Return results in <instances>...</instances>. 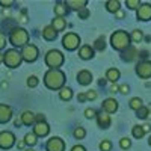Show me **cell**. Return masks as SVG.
Returning a JSON list of instances; mask_svg holds the SVG:
<instances>
[{"label": "cell", "instance_id": "6da1fadb", "mask_svg": "<svg viewBox=\"0 0 151 151\" xmlns=\"http://www.w3.org/2000/svg\"><path fill=\"white\" fill-rule=\"evenodd\" d=\"M65 82V76L62 71L59 70H48L45 73V77H44V83L48 89H59V88L64 85Z\"/></svg>", "mask_w": 151, "mask_h": 151}, {"label": "cell", "instance_id": "7a4b0ae2", "mask_svg": "<svg viewBox=\"0 0 151 151\" xmlns=\"http://www.w3.org/2000/svg\"><path fill=\"white\" fill-rule=\"evenodd\" d=\"M27 41H29V33H27V30H24L23 27H15V29L11 30L9 42L14 45V47H24Z\"/></svg>", "mask_w": 151, "mask_h": 151}, {"label": "cell", "instance_id": "3957f363", "mask_svg": "<svg viewBox=\"0 0 151 151\" xmlns=\"http://www.w3.org/2000/svg\"><path fill=\"white\" fill-rule=\"evenodd\" d=\"M21 60H23L21 52H18V50L11 48V50H6V53H3V62H5V65L8 68H17V67H20Z\"/></svg>", "mask_w": 151, "mask_h": 151}, {"label": "cell", "instance_id": "277c9868", "mask_svg": "<svg viewBox=\"0 0 151 151\" xmlns=\"http://www.w3.org/2000/svg\"><path fill=\"white\" fill-rule=\"evenodd\" d=\"M110 41H112L113 48L124 50V48H127L129 44H130V36L125 32H122V30H118V32H115L110 36Z\"/></svg>", "mask_w": 151, "mask_h": 151}, {"label": "cell", "instance_id": "5b68a950", "mask_svg": "<svg viewBox=\"0 0 151 151\" xmlns=\"http://www.w3.org/2000/svg\"><path fill=\"white\" fill-rule=\"evenodd\" d=\"M62 62H64V56L58 50H50L45 55V64L52 70H58V67L62 65Z\"/></svg>", "mask_w": 151, "mask_h": 151}, {"label": "cell", "instance_id": "8992f818", "mask_svg": "<svg viewBox=\"0 0 151 151\" xmlns=\"http://www.w3.org/2000/svg\"><path fill=\"white\" fill-rule=\"evenodd\" d=\"M21 58L26 62H33L38 59V48L33 44H26L21 50Z\"/></svg>", "mask_w": 151, "mask_h": 151}, {"label": "cell", "instance_id": "52a82bcc", "mask_svg": "<svg viewBox=\"0 0 151 151\" xmlns=\"http://www.w3.org/2000/svg\"><path fill=\"white\" fill-rule=\"evenodd\" d=\"M14 144H15L14 133H11V132H2V133H0V148L9 150Z\"/></svg>", "mask_w": 151, "mask_h": 151}, {"label": "cell", "instance_id": "ba28073f", "mask_svg": "<svg viewBox=\"0 0 151 151\" xmlns=\"http://www.w3.org/2000/svg\"><path fill=\"white\" fill-rule=\"evenodd\" d=\"M80 42V38L76 35V33H67L64 36V40H62V44H64V47L67 50H74V48H77Z\"/></svg>", "mask_w": 151, "mask_h": 151}, {"label": "cell", "instance_id": "9c48e42d", "mask_svg": "<svg viewBox=\"0 0 151 151\" xmlns=\"http://www.w3.org/2000/svg\"><path fill=\"white\" fill-rule=\"evenodd\" d=\"M136 73H137V76H141L142 79H148L151 76V62L144 60V62H141V64H137Z\"/></svg>", "mask_w": 151, "mask_h": 151}, {"label": "cell", "instance_id": "30bf717a", "mask_svg": "<svg viewBox=\"0 0 151 151\" xmlns=\"http://www.w3.org/2000/svg\"><path fill=\"white\" fill-rule=\"evenodd\" d=\"M45 148H47V151H64L65 144L60 137H52V139H48Z\"/></svg>", "mask_w": 151, "mask_h": 151}, {"label": "cell", "instance_id": "8fae6325", "mask_svg": "<svg viewBox=\"0 0 151 151\" xmlns=\"http://www.w3.org/2000/svg\"><path fill=\"white\" fill-rule=\"evenodd\" d=\"M151 18V5L150 3H144L139 6L137 9V20H142V21H147Z\"/></svg>", "mask_w": 151, "mask_h": 151}, {"label": "cell", "instance_id": "7c38bea8", "mask_svg": "<svg viewBox=\"0 0 151 151\" xmlns=\"http://www.w3.org/2000/svg\"><path fill=\"white\" fill-rule=\"evenodd\" d=\"M12 118V109L8 104H0V122H8Z\"/></svg>", "mask_w": 151, "mask_h": 151}, {"label": "cell", "instance_id": "4fadbf2b", "mask_svg": "<svg viewBox=\"0 0 151 151\" xmlns=\"http://www.w3.org/2000/svg\"><path fill=\"white\" fill-rule=\"evenodd\" d=\"M50 132V127H48V124L44 121V122H36L35 124V127H33V133L36 136H47Z\"/></svg>", "mask_w": 151, "mask_h": 151}, {"label": "cell", "instance_id": "5bb4252c", "mask_svg": "<svg viewBox=\"0 0 151 151\" xmlns=\"http://www.w3.org/2000/svg\"><path fill=\"white\" fill-rule=\"evenodd\" d=\"M77 82H79L80 85H83V86L89 85V83L92 82V74H91L89 71H86V70L80 71V73L77 74Z\"/></svg>", "mask_w": 151, "mask_h": 151}, {"label": "cell", "instance_id": "9a60e30c", "mask_svg": "<svg viewBox=\"0 0 151 151\" xmlns=\"http://www.w3.org/2000/svg\"><path fill=\"white\" fill-rule=\"evenodd\" d=\"M21 122H23L24 125H30V124L36 122V116H35V113H32L30 110L23 112V115H21Z\"/></svg>", "mask_w": 151, "mask_h": 151}, {"label": "cell", "instance_id": "2e32d148", "mask_svg": "<svg viewBox=\"0 0 151 151\" xmlns=\"http://www.w3.org/2000/svg\"><path fill=\"white\" fill-rule=\"evenodd\" d=\"M97 121H98V125L101 129H107L110 125V116L107 115V113H100V115H97Z\"/></svg>", "mask_w": 151, "mask_h": 151}, {"label": "cell", "instance_id": "e0dca14e", "mask_svg": "<svg viewBox=\"0 0 151 151\" xmlns=\"http://www.w3.org/2000/svg\"><path fill=\"white\" fill-rule=\"evenodd\" d=\"M103 109H104L107 113L115 112V110L118 109V103H116V100H113V98H107L106 101L103 103Z\"/></svg>", "mask_w": 151, "mask_h": 151}, {"label": "cell", "instance_id": "ac0fdd59", "mask_svg": "<svg viewBox=\"0 0 151 151\" xmlns=\"http://www.w3.org/2000/svg\"><path fill=\"white\" fill-rule=\"evenodd\" d=\"M79 55H80L82 59H91V58L94 56V50L91 48V45H83V47L80 48Z\"/></svg>", "mask_w": 151, "mask_h": 151}, {"label": "cell", "instance_id": "d6986e66", "mask_svg": "<svg viewBox=\"0 0 151 151\" xmlns=\"http://www.w3.org/2000/svg\"><path fill=\"white\" fill-rule=\"evenodd\" d=\"M42 36H44V40H47V41H53L56 38V30L52 26H47L42 30Z\"/></svg>", "mask_w": 151, "mask_h": 151}, {"label": "cell", "instance_id": "ffe728a7", "mask_svg": "<svg viewBox=\"0 0 151 151\" xmlns=\"http://www.w3.org/2000/svg\"><path fill=\"white\" fill-rule=\"evenodd\" d=\"M65 26H67V21H65V18H62V17L55 18V20H53V24H52V27H53L55 30H64Z\"/></svg>", "mask_w": 151, "mask_h": 151}, {"label": "cell", "instance_id": "44dd1931", "mask_svg": "<svg viewBox=\"0 0 151 151\" xmlns=\"http://www.w3.org/2000/svg\"><path fill=\"white\" fill-rule=\"evenodd\" d=\"M106 77H107L110 82H116V80L119 79V71H118L116 68H110V70L107 71V74H106Z\"/></svg>", "mask_w": 151, "mask_h": 151}, {"label": "cell", "instance_id": "7402d4cb", "mask_svg": "<svg viewBox=\"0 0 151 151\" xmlns=\"http://www.w3.org/2000/svg\"><path fill=\"white\" fill-rule=\"evenodd\" d=\"M106 8L109 12H118L119 11V2H116V0H109V2H106Z\"/></svg>", "mask_w": 151, "mask_h": 151}, {"label": "cell", "instance_id": "603a6c76", "mask_svg": "<svg viewBox=\"0 0 151 151\" xmlns=\"http://www.w3.org/2000/svg\"><path fill=\"white\" fill-rule=\"evenodd\" d=\"M24 142H26L27 145H30V147H33L38 141H36V134L35 133H27L26 136H24Z\"/></svg>", "mask_w": 151, "mask_h": 151}, {"label": "cell", "instance_id": "cb8c5ba5", "mask_svg": "<svg viewBox=\"0 0 151 151\" xmlns=\"http://www.w3.org/2000/svg\"><path fill=\"white\" fill-rule=\"evenodd\" d=\"M130 107H132V109H134V110H139V109L142 107V100H141V98H137V97L132 98V101H130Z\"/></svg>", "mask_w": 151, "mask_h": 151}, {"label": "cell", "instance_id": "d4e9b609", "mask_svg": "<svg viewBox=\"0 0 151 151\" xmlns=\"http://www.w3.org/2000/svg\"><path fill=\"white\" fill-rule=\"evenodd\" d=\"M65 5L71 6L73 9H82V8L86 5V0H82V2H73V0H70V2H67Z\"/></svg>", "mask_w": 151, "mask_h": 151}, {"label": "cell", "instance_id": "484cf974", "mask_svg": "<svg viewBox=\"0 0 151 151\" xmlns=\"http://www.w3.org/2000/svg\"><path fill=\"white\" fill-rule=\"evenodd\" d=\"M73 97V91L70 89V88H64V89L60 91V98L62 100H71Z\"/></svg>", "mask_w": 151, "mask_h": 151}, {"label": "cell", "instance_id": "4316f807", "mask_svg": "<svg viewBox=\"0 0 151 151\" xmlns=\"http://www.w3.org/2000/svg\"><path fill=\"white\" fill-rule=\"evenodd\" d=\"M55 12L59 15V17H64L65 14H67V6H64V5H60V3H58L56 6H55Z\"/></svg>", "mask_w": 151, "mask_h": 151}, {"label": "cell", "instance_id": "83f0119b", "mask_svg": "<svg viewBox=\"0 0 151 151\" xmlns=\"http://www.w3.org/2000/svg\"><path fill=\"white\" fill-rule=\"evenodd\" d=\"M144 129H142V125H134L133 127V136L134 137H137V139H139V137H142L144 136Z\"/></svg>", "mask_w": 151, "mask_h": 151}, {"label": "cell", "instance_id": "f1b7e54d", "mask_svg": "<svg viewBox=\"0 0 151 151\" xmlns=\"http://www.w3.org/2000/svg\"><path fill=\"white\" fill-rule=\"evenodd\" d=\"M132 38H133V41H134V42H141V40L144 38V35H142L141 30H134L133 35H132Z\"/></svg>", "mask_w": 151, "mask_h": 151}, {"label": "cell", "instance_id": "f546056e", "mask_svg": "<svg viewBox=\"0 0 151 151\" xmlns=\"http://www.w3.org/2000/svg\"><path fill=\"white\" fill-rule=\"evenodd\" d=\"M85 134H86V132H85V129H82V127H77L74 130V136L77 137V139H82V137H85Z\"/></svg>", "mask_w": 151, "mask_h": 151}, {"label": "cell", "instance_id": "4dcf8cb0", "mask_svg": "<svg viewBox=\"0 0 151 151\" xmlns=\"http://www.w3.org/2000/svg\"><path fill=\"white\" fill-rule=\"evenodd\" d=\"M104 45H106V44H104V38H103V36H100L98 40L95 41V48H97V50H103Z\"/></svg>", "mask_w": 151, "mask_h": 151}, {"label": "cell", "instance_id": "1f68e13d", "mask_svg": "<svg viewBox=\"0 0 151 151\" xmlns=\"http://www.w3.org/2000/svg\"><path fill=\"white\" fill-rule=\"evenodd\" d=\"M36 85H38V77H36V76H30V77L27 79V86L35 88Z\"/></svg>", "mask_w": 151, "mask_h": 151}, {"label": "cell", "instance_id": "d6a6232c", "mask_svg": "<svg viewBox=\"0 0 151 151\" xmlns=\"http://www.w3.org/2000/svg\"><path fill=\"white\" fill-rule=\"evenodd\" d=\"M110 148H112V144L109 141H103L101 144H100V150L101 151H110Z\"/></svg>", "mask_w": 151, "mask_h": 151}, {"label": "cell", "instance_id": "836d02e7", "mask_svg": "<svg viewBox=\"0 0 151 151\" xmlns=\"http://www.w3.org/2000/svg\"><path fill=\"white\" fill-rule=\"evenodd\" d=\"M136 113H137L139 118H147L148 116V109L147 107H141L139 110H136Z\"/></svg>", "mask_w": 151, "mask_h": 151}, {"label": "cell", "instance_id": "e575fe53", "mask_svg": "<svg viewBox=\"0 0 151 151\" xmlns=\"http://www.w3.org/2000/svg\"><path fill=\"white\" fill-rule=\"evenodd\" d=\"M119 145H121V148H129V147L132 145V142H130L129 137H122L121 142H119Z\"/></svg>", "mask_w": 151, "mask_h": 151}, {"label": "cell", "instance_id": "d590c367", "mask_svg": "<svg viewBox=\"0 0 151 151\" xmlns=\"http://www.w3.org/2000/svg\"><path fill=\"white\" fill-rule=\"evenodd\" d=\"M85 116H86V118H94V116H97L95 109H86V110H85Z\"/></svg>", "mask_w": 151, "mask_h": 151}, {"label": "cell", "instance_id": "8d00e7d4", "mask_svg": "<svg viewBox=\"0 0 151 151\" xmlns=\"http://www.w3.org/2000/svg\"><path fill=\"white\" fill-rule=\"evenodd\" d=\"M0 5L3 8H11V5H14V0H0Z\"/></svg>", "mask_w": 151, "mask_h": 151}, {"label": "cell", "instance_id": "74e56055", "mask_svg": "<svg viewBox=\"0 0 151 151\" xmlns=\"http://www.w3.org/2000/svg\"><path fill=\"white\" fill-rule=\"evenodd\" d=\"M127 6L133 9V8H136V6H141V5H139V0H129V2H127Z\"/></svg>", "mask_w": 151, "mask_h": 151}, {"label": "cell", "instance_id": "f35d334b", "mask_svg": "<svg viewBox=\"0 0 151 151\" xmlns=\"http://www.w3.org/2000/svg\"><path fill=\"white\" fill-rule=\"evenodd\" d=\"M5 45H6V38H5L3 33H0V50H2Z\"/></svg>", "mask_w": 151, "mask_h": 151}, {"label": "cell", "instance_id": "ab89813d", "mask_svg": "<svg viewBox=\"0 0 151 151\" xmlns=\"http://www.w3.org/2000/svg\"><path fill=\"white\" fill-rule=\"evenodd\" d=\"M88 15H89V11H88V9H83V11H80V12H79V17H80V18H83V20H85Z\"/></svg>", "mask_w": 151, "mask_h": 151}, {"label": "cell", "instance_id": "60d3db41", "mask_svg": "<svg viewBox=\"0 0 151 151\" xmlns=\"http://www.w3.org/2000/svg\"><path fill=\"white\" fill-rule=\"evenodd\" d=\"M86 98H89V100H95L97 98V92L95 91H89L86 94Z\"/></svg>", "mask_w": 151, "mask_h": 151}, {"label": "cell", "instance_id": "b9f144b4", "mask_svg": "<svg viewBox=\"0 0 151 151\" xmlns=\"http://www.w3.org/2000/svg\"><path fill=\"white\" fill-rule=\"evenodd\" d=\"M71 151H86V150H85V147H82V145H74V147L71 148Z\"/></svg>", "mask_w": 151, "mask_h": 151}, {"label": "cell", "instance_id": "7bdbcfd3", "mask_svg": "<svg viewBox=\"0 0 151 151\" xmlns=\"http://www.w3.org/2000/svg\"><path fill=\"white\" fill-rule=\"evenodd\" d=\"M119 92H122V94H127V92H129V86H127V85H122V86H119Z\"/></svg>", "mask_w": 151, "mask_h": 151}, {"label": "cell", "instance_id": "ee69618b", "mask_svg": "<svg viewBox=\"0 0 151 151\" xmlns=\"http://www.w3.org/2000/svg\"><path fill=\"white\" fill-rule=\"evenodd\" d=\"M27 18H26V11H23L21 12V15H20V23H26Z\"/></svg>", "mask_w": 151, "mask_h": 151}, {"label": "cell", "instance_id": "f6af8a7d", "mask_svg": "<svg viewBox=\"0 0 151 151\" xmlns=\"http://www.w3.org/2000/svg\"><path fill=\"white\" fill-rule=\"evenodd\" d=\"M119 91V86H116V85H113L112 88H110V92L112 94H115V92H118Z\"/></svg>", "mask_w": 151, "mask_h": 151}, {"label": "cell", "instance_id": "bcb514c9", "mask_svg": "<svg viewBox=\"0 0 151 151\" xmlns=\"http://www.w3.org/2000/svg\"><path fill=\"white\" fill-rule=\"evenodd\" d=\"M79 100H80V101H85V100H86V94H79V97H77Z\"/></svg>", "mask_w": 151, "mask_h": 151}, {"label": "cell", "instance_id": "7dc6e473", "mask_svg": "<svg viewBox=\"0 0 151 151\" xmlns=\"http://www.w3.org/2000/svg\"><path fill=\"white\" fill-rule=\"evenodd\" d=\"M142 129H144V132H150L151 125H150V124H145V125H142Z\"/></svg>", "mask_w": 151, "mask_h": 151}, {"label": "cell", "instance_id": "c3c4849f", "mask_svg": "<svg viewBox=\"0 0 151 151\" xmlns=\"http://www.w3.org/2000/svg\"><path fill=\"white\" fill-rule=\"evenodd\" d=\"M116 17L122 18V17H124V12H122V11H118V12H116Z\"/></svg>", "mask_w": 151, "mask_h": 151}, {"label": "cell", "instance_id": "681fc988", "mask_svg": "<svg viewBox=\"0 0 151 151\" xmlns=\"http://www.w3.org/2000/svg\"><path fill=\"white\" fill-rule=\"evenodd\" d=\"M21 124H23V122H21V118H20V119H15V125H17V127H20Z\"/></svg>", "mask_w": 151, "mask_h": 151}, {"label": "cell", "instance_id": "f907efd6", "mask_svg": "<svg viewBox=\"0 0 151 151\" xmlns=\"http://www.w3.org/2000/svg\"><path fill=\"white\" fill-rule=\"evenodd\" d=\"M24 144H26L24 141H20V142H18V148H23V147H24Z\"/></svg>", "mask_w": 151, "mask_h": 151}, {"label": "cell", "instance_id": "816d5d0a", "mask_svg": "<svg viewBox=\"0 0 151 151\" xmlns=\"http://www.w3.org/2000/svg\"><path fill=\"white\" fill-rule=\"evenodd\" d=\"M0 62H3V55L0 53Z\"/></svg>", "mask_w": 151, "mask_h": 151}, {"label": "cell", "instance_id": "f5cc1de1", "mask_svg": "<svg viewBox=\"0 0 151 151\" xmlns=\"http://www.w3.org/2000/svg\"><path fill=\"white\" fill-rule=\"evenodd\" d=\"M24 151H33V150L32 148H27V150H24Z\"/></svg>", "mask_w": 151, "mask_h": 151}, {"label": "cell", "instance_id": "db71d44e", "mask_svg": "<svg viewBox=\"0 0 151 151\" xmlns=\"http://www.w3.org/2000/svg\"><path fill=\"white\" fill-rule=\"evenodd\" d=\"M150 145H151V137H150Z\"/></svg>", "mask_w": 151, "mask_h": 151}]
</instances>
